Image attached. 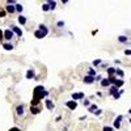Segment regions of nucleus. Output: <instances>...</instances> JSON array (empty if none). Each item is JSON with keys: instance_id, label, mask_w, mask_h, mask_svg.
<instances>
[{"instance_id": "38", "label": "nucleus", "mask_w": 131, "mask_h": 131, "mask_svg": "<svg viewBox=\"0 0 131 131\" xmlns=\"http://www.w3.org/2000/svg\"><path fill=\"white\" fill-rule=\"evenodd\" d=\"M3 39V30H1V29H0V41Z\"/></svg>"}, {"instance_id": "1", "label": "nucleus", "mask_w": 131, "mask_h": 131, "mask_svg": "<svg viewBox=\"0 0 131 131\" xmlns=\"http://www.w3.org/2000/svg\"><path fill=\"white\" fill-rule=\"evenodd\" d=\"M48 96V91H46L43 85H37L33 91V100L30 102V106H39L41 100L46 98Z\"/></svg>"}, {"instance_id": "17", "label": "nucleus", "mask_w": 131, "mask_h": 131, "mask_svg": "<svg viewBox=\"0 0 131 131\" xmlns=\"http://www.w3.org/2000/svg\"><path fill=\"white\" fill-rule=\"evenodd\" d=\"M34 37L38 38V39H42V38H45V34H43L42 31H39V30L37 29V30L34 31Z\"/></svg>"}, {"instance_id": "30", "label": "nucleus", "mask_w": 131, "mask_h": 131, "mask_svg": "<svg viewBox=\"0 0 131 131\" xmlns=\"http://www.w3.org/2000/svg\"><path fill=\"white\" fill-rule=\"evenodd\" d=\"M101 64V59H96V60H93V66L94 67H97V66H100Z\"/></svg>"}, {"instance_id": "37", "label": "nucleus", "mask_w": 131, "mask_h": 131, "mask_svg": "<svg viewBox=\"0 0 131 131\" xmlns=\"http://www.w3.org/2000/svg\"><path fill=\"white\" fill-rule=\"evenodd\" d=\"M125 54H126V55H131V48H130V50H126Z\"/></svg>"}, {"instance_id": "32", "label": "nucleus", "mask_w": 131, "mask_h": 131, "mask_svg": "<svg viewBox=\"0 0 131 131\" xmlns=\"http://www.w3.org/2000/svg\"><path fill=\"white\" fill-rule=\"evenodd\" d=\"M101 114H102V110H101V109H97V110L94 111V115H101Z\"/></svg>"}, {"instance_id": "14", "label": "nucleus", "mask_w": 131, "mask_h": 131, "mask_svg": "<svg viewBox=\"0 0 131 131\" xmlns=\"http://www.w3.org/2000/svg\"><path fill=\"white\" fill-rule=\"evenodd\" d=\"M24 109H25V106H24L22 104L18 105L17 108H16V114H17V115H22V114H24Z\"/></svg>"}, {"instance_id": "6", "label": "nucleus", "mask_w": 131, "mask_h": 131, "mask_svg": "<svg viewBox=\"0 0 131 131\" xmlns=\"http://www.w3.org/2000/svg\"><path fill=\"white\" fill-rule=\"evenodd\" d=\"M77 100H84V93H83V92L72 93V101H77Z\"/></svg>"}, {"instance_id": "24", "label": "nucleus", "mask_w": 131, "mask_h": 131, "mask_svg": "<svg viewBox=\"0 0 131 131\" xmlns=\"http://www.w3.org/2000/svg\"><path fill=\"white\" fill-rule=\"evenodd\" d=\"M122 94H123V89H119V91H118V93H115L113 96V98H114V100H119Z\"/></svg>"}, {"instance_id": "16", "label": "nucleus", "mask_w": 131, "mask_h": 131, "mask_svg": "<svg viewBox=\"0 0 131 131\" xmlns=\"http://www.w3.org/2000/svg\"><path fill=\"white\" fill-rule=\"evenodd\" d=\"M14 9H16V12H17L18 14H21V13H22V11H24V7L21 5L20 3H16V4H14Z\"/></svg>"}, {"instance_id": "10", "label": "nucleus", "mask_w": 131, "mask_h": 131, "mask_svg": "<svg viewBox=\"0 0 131 131\" xmlns=\"http://www.w3.org/2000/svg\"><path fill=\"white\" fill-rule=\"evenodd\" d=\"M38 30H39V31H42L43 34H45V37L48 34V28L45 25V24H41V25L38 26Z\"/></svg>"}, {"instance_id": "40", "label": "nucleus", "mask_w": 131, "mask_h": 131, "mask_svg": "<svg viewBox=\"0 0 131 131\" xmlns=\"http://www.w3.org/2000/svg\"><path fill=\"white\" fill-rule=\"evenodd\" d=\"M130 123H131V119H130Z\"/></svg>"}, {"instance_id": "7", "label": "nucleus", "mask_w": 131, "mask_h": 131, "mask_svg": "<svg viewBox=\"0 0 131 131\" xmlns=\"http://www.w3.org/2000/svg\"><path fill=\"white\" fill-rule=\"evenodd\" d=\"M66 106H67L70 110H75V109L77 108V102H76V101L70 100V101H67V102H66Z\"/></svg>"}, {"instance_id": "26", "label": "nucleus", "mask_w": 131, "mask_h": 131, "mask_svg": "<svg viewBox=\"0 0 131 131\" xmlns=\"http://www.w3.org/2000/svg\"><path fill=\"white\" fill-rule=\"evenodd\" d=\"M118 41H119L121 43H126V42H128V38L126 37V35H119V37H118Z\"/></svg>"}, {"instance_id": "27", "label": "nucleus", "mask_w": 131, "mask_h": 131, "mask_svg": "<svg viewBox=\"0 0 131 131\" xmlns=\"http://www.w3.org/2000/svg\"><path fill=\"white\" fill-rule=\"evenodd\" d=\"M88 76H92V77L96 76V68H89L88 70Z\"/></svg>"}, {"instance_id": "36", "label": "nucleus", "mask_w": 131, "mask_h": 131, "mask_svg": "<svg viewBox=\"0 0 131 131\" xmlns=\"http://www.w3.org/2000/svg\"><path fill=\"white\" fill-rule=\"evenodd\" d=\"M9 131H21L18 127H12V128H9Z\"/></svg>"}, {"instance_id": "39", "label": "nucleus", "mask_w": 131, "mask_h": 131, "mask_svg": "<svg viewBox=\"0 0 131 131\" xmlns=\"http://www.w3.org/2000/svg\"><path fill=\"white\" fill-rule=\"evenodd\" d=\"M128 113H130V114H131V109H130V110H128Z\"/></svg>"}, {"instance_id": "9", "label": "nucleus", "mask_w": 131, "mask_h": 131, "mask_svg": "<svg viewBox=\"0 0 131 131\" xmlns=\"http://www.w3.org/2000/svg\"><path fill=\"white\" fill-rule=\"evenodd\" d=\"M26 79L31 80V79H35V71L33 68H29L28 72H26Z\"/></svg>"}, {"instance_id": "20", "label": "nucleus", "mask_w": 131, "mask_h": 131, "mask_svg": "<svg viewBox=\"0 0 131 131\" xmlns=\"http://www.w3.org/2000/svg\"><path fill=\"white\" fill-rule=\"evenodd\" d=\"M118 91H119V89H118L117 87L111 85V87H110V91H109V94H110V96H114L115 93H118Z\"/></svg>"}, {"instance_id": "5", "label": "nucleus", "mask_w": 131, "mask_h": 131, "mask_svg": "<svg viewBox=\"0 0 131 131\" xmlns=\"http://www.w3.org/2000/svg\"><path fill=\"white\" fill-rule=\"evenodd\" d=\"M123 119V115H118L115 119H114V127L113 128H117V130H119L121 128V122H122Z\"/></svg>"}, {"instance_id": "18", "label": "nucleus", "mask_w": 131, "mask_h": 131, "mask_svg": "<svg viewBox=\"0 0 131 131\" xmlns=\"http://www.w3.org/2000/svg\"><path fill=\"white\" fill-rule=\"evenodd\" d=\"M46 3L48 4V7H50V11H54V9L57 8V1H52V0H48V1H46Z\"/></svg>"}, {"instance_id": "2", "label": "nucleus", "mask_w": 131, "mask_h": 131, "mask_svg": "<svg viewBox=\"0 0 131 131\" xmlns=\"http://www.w3.org/2000/svg\"><path fill=\"white\" fill-rule=\"evenodd\" d=\"M14 4H16V1L9 0L8 3H7V5H5V12H8V13H14V12H16V9H14Z\"/></svg>"}, {"instance_id": "23", "label": "nucleus", "mask_w": 131, "mask_h": 131, "mask_svg": "<svg viewBox=\"0 0 131 131\" xmlns=\"http://www.w3.org/2000/svg\"><path fill=\"white\" fill-rule=\"evenodd\" d=\"M97 109H98V108H97L96 104H91V106L88 108V111H89V113H93V114H94V111H96Z\"/></svg>"}, {"instance_id": "31", "label": "nucleus", "mask_w": 131, "mask_h": 131, "mask_svg": "<svg viewBox=\"0 0 131 131\" xmlns=\"http://www.w3.org/2000/svg\"><path fill=\"white\" fill-rule=\"evenodd\" d=\"M83 105L89 108V106H91V101H89V100H83Z\"/></svg>"}, {"instance_id": "21", "label": "nucleus", "mask_w": 131, "mask_h": 131, "mask_svg": "<svg viewBox=\"0 0 131 131\" xmlns=\"http://www.w3.org/2000/svg\"><path fill=\"white\" fill-rule=\"evenodd\" d=\"M106 71H108V75H109L108 77H110V76H115V68H114V67H109V68L106 70Z\"/></svg>"}, {"instance_id": "15", "label": "nucleus", "mask_w": 131, "mask_h": 131, "mask_svg": "<svg viewBox=\"0 0 131 131\" xmlns=\"http://www.w3.org/2000/svg\"><path fill=\"white\" fill-rule=\"evenodd\" d=\"M123 84H125V80L123 79H117L115 80V83H114V87H117L118 89H121V87H122Z\"/></svg>"}, {"instance_id": "4", "label": "nucleus", "mask_w": 131, "mask_h": 131, "mask_svg": "<svg viewBox=\"0 0 131 131\" xmlns=\"http://www.w3.org/2000/svg\"><path fill=\"white\" fill-rule=\"evenodd\" d=\"M11 29L12 31H13V34H17L18 37H22V30H21L20 28H18V26H16V25H11Z\"/></svg>"}, {"instance_id": "34", "label": "nucleus", "mask_w": 131, "mask_h": 131, "mask_svg": "<svg viewBox=\"0 0 131 131\" xmlns=\"http://www.w3.org/2000/svg\"><path fill=\"white\" fill-rule=\"evenodd\" d=\"M101 80H102V77H101L100 75H98V76H97V75L94 76V81H101Z\"/></svg>"}, {"instance_id": "33", "label": "nucleus", "mask_w": 131, "mask_h": 131, "mask_svg": "<svg viewBox=\"0 0 131 131\" xmlns=\"http://www.w3.org/2000/svg\"><path fill=\"white\" fill-rule=\"evenodd\" d=\"M58 28H63V26H64V21H58Z\"/></svg>"}, {"instance_id": "29", "label": "nucleus", "mask_w": 131, "mask_h": 131, "mask_svg": "<svg viewBox=\"0 0 131 131\" xmlns=\"http://www.w3.org/2000/svg\"><path fill=\"white\" fill-rule=\"evenodd\" d=\"M102 131H114V128H113V127H110V126H104Z\"/></svg>"}, {"instance_id": "25", "label": "nucleus", "mask_w": 131, "mask_h": 131, "mask_svg": "<svg viewBox=\"0 0 131 131\" xmlns=\"http://www.w3.org/2000/svg\"><path fill=\"white\" fill-rule=\"evenodd\" d=\"M18 22H20L21 25H25L26 24V17L22 16V14H20V16H18Z\"/></svg>"}, {"instance_id": "35", "label": "nucleus", "mask_w": 131, "mask_h": 131, "mask_svg": "<svg viewBox=\"0 0 131 131\" xmlns=\"http://www.w3.org/2000/svg\"><path fill=\"white\" fill-rule=\"evenodd\" d=\"M5 11H3V9H0V17H5Z\"/></svg>"}, {"instance_id": "12", "label": "nucleus", "mask_w": 131, "mask_h": 131, "mask_svg": "<svg viewBox=\"0 0 131 131\" xmlns=\"http://www.w3.org/2000/svg\"><path fill=\"white\" fill-rule=\"evenodd\" d=\"M83 81H84V83H85V84H93V83H94V77H92V76H88V75H87V76H84Z\"/></svg>"}, {"instance_id": "28", "label": "nucleus", "mask_w": 131, "mask_h": 131, "mask_svg": "<svg viewBox=\"0 0 131 131\" xmlns=\"http://www.w3.org/2000/svg\"><path fill=\"white\" fill-rule=\"evenodd\" d=\"M42 11L43 12H48V11H50V7H48L47 3H43L42 4Z\"/></svg>"}, {"instance_id": "13", "label": "nucleus", "mask_w": 131, "mask_h": 131, "mask_svg": "<svg viewBox=\"0 0 131 131\" xmlns=\"http://www.w3.org/2000/svg\"><path fill=\"white\" fill-rule=\"evenodd\" d=\"M3 47H4V50H7V51H12V50H13V45H12L11 42H4Z\"/></svg>"}, {"instance_id": "3", "label": "nucleus", "mask_w": 131, "mask_h": 131, "mask_svg": "<svg viewBox=\"0 0 131 131\" xmlns=\"http://www.w3.org/2000/svg\"><path fill=\"white\" fill-rule=\"evenodd\" d=\"M13 37H14L13 31H12L9 28H8V29H5V30L3 31V38H4V39H5V41H11Z\"/></svg>"}, {"instance_id": "19", "label": "nucleus", "mask_w": 131, "mask_h": 131, "mask_svg": "<svg viewBox=\"0 0 131 131\" xmlns=\"http://www.w3.org/2000/svg\"><path fill=\"white\" fill-rule=\"evenodd\" d=\"M100 84H101V87H104V88H106V87H110V83H109V79H108V77L101 80Z\"/></svg>"}, {"instance_id": "8", "label": "nucleus", "mask_w": 131, "mask_h": 131, "mask_svg": "<svg viewBox=\"0 0 131 131\" xmlns=\"http://www.w3.org/2000/svg\"><path fill=\"white\" fill-rule=\"evenodd\" d=\"M45 105H46V108H47L48 110H54V109H55V104L52 102L51 100H48V98H46V100H45Z\"/></svg>"}, {"instance_id": "11", "label": "nucleus", "mask_w": 131, "mask_h": 131, "mask_svg": "<svg viewBox=\"0 0 131 131\" xmlns=\"http://www.w3.org/2000/svg\"><path fill=\"white\" fill-rule=\"evenodd\" d=\"M41 110H42V106H30V111L31 114H39Z\"/></svg>"}, {"instance_id": "22", "label": "nucleus", "mask_w": 131, "mask_h": 131, "mask_svg": "<svg viewBox=\"0 0 131 131\" xmlns=\"http://www.w3.org/2000/svg\"><path fill=\"white\" fill-rule=\"evenodd\" d=\"M115 76H118V77H121V79H122V77L125 76V72H123L121 68H115Z\"/></svg>"}]
</instances>
